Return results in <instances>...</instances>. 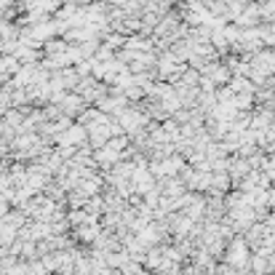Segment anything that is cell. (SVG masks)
Returning a JSON list of instances; mask_svg holds the SVG:
<instances>
[{"label":"cell","instance_id":"obj_1","mask_svg":"<svg viewBox=\"0 0 275 275\" xmlns=\"http://www.w3.org/2000/svg\"><path fill=\"white\" fill-rule=\"evenodd\" d=\"M19 70V62H16V56H5V59H0V72H16Z\"/></svg>","mask_w":275,"mask_h":275},{"label":"cell","instance_id":"obj_2","mask_svg":"<svg viewBox=\"0 0 275 275\" xmlns=\"http://www.w3.org/2000/svg\"><path fill=\"white\" fill-rule=\"evenodd\" d=\"M80 139H83V131H80V128H72V131H67V134L62 136V142H64V145H70V142H72V145H78Z\"/></svg>","mask_w":275,"mask_h":275},{"label":"cell","instance_id":"obj_3","mask_svg":"<svg viewBox=\"0 0 275 275\" xmlns=\"http://www.w3.org/2000/svg\"><path fill=\"white\" fill-rule=\"evenodd\" d=\"M16 59L35 62V51H32V48H24V45H21V48H16Z\"/></svg>","mask_w":275,"mask_h":275}]
</instances>
